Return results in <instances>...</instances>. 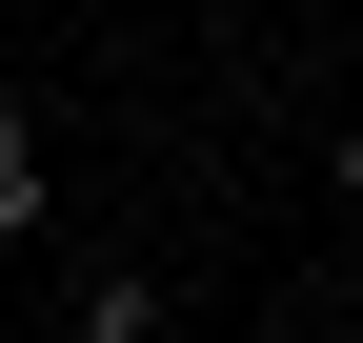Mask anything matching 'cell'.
Segmentation results:
<instances>
[{"instance_id":"6da1fadb","label":"cell","mask_w":363,"mask_h":343,"mask_svg":"<svg viewBox=\"0 0 363 343\" xmlns=\"http://www.w3.org/2000/svg\"><path fill=\"white\" fill-rule=\"evenodd\" d=\"M61 343H202V323H182V303H162L142 263H101V283H81V303H61Z\"/></svg>"},{"instance_id":"7a4b0ae2","label":"cell","mask_w":363,"mask_h":343,"mask_svg":"<svg viewBox=\"0 0 363 343\" xmlns=\"http://www.w3.org/2000/svg\"><path fill=\"white\" fill-rule=\"evenodd\" d=\"M61 202H40V101H0V242H40Z\"/></svg>"}]
</instances>
